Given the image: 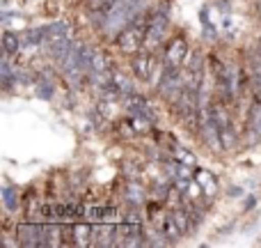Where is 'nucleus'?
I'll list each match as a JSON object with an SVG mask.
<instances>
[{"mask_svg":"<svg viewBox=\"0 0 261 248\" xmlns=\"http://www.w3.org/2000/svg\"><path fill=\"white\" fill-rule=\"evenodd\" d=\"M144 39H147V12L135 16L128 26H124L117 35L113 37V44L119 53L133 55L140 49H144Z\"/></svg>","mask_w":261,"mask_h":248,"instance_id":"f257e3e1","label":"nucleus"},{"mask_svg":"<svg viewBox=\"0 0 261 248\" xmlns=\"http://www.w3.org/2000/svg\"><path fill=\"white\" fill-rule=\"evenodd\" d=\"M167 30H170V14L167 9L156 7L149 12L147 16V39H144V49L156 51L158 46H163L167 37Z\"/></svg>","mask_w":261,"mask_h":248,"instance_id":"f03ea898","label":"nucleus"},{"mask_svg":"<svg viewBox=\"0 0 261 248\" xmlns=\"http://www.w3.org/2000/svg\"><path fill=\"white\" fill-rule=\"evenodd\" d=\"M188 58V41L184 35H174L172 39H167L163 51V67H186Z\"/></svg>","mask_w":261,"mask_h":248,"instance_id":"7ed1b4c3","label":"nucleus"},{"mask_svg":"<svg viewBox=\"0 0 261 248\" xmlns=\"http://www.w3.org/2000/svg\"><path fill=\"white\" fill-rule=\"evenodd\" d=\"M153 69H156V51L140 49L138 53L130 55V74H133L140 83L151 81Z\"/></svg>","mask_w":261,"mask_h":248,"instance_id":"20e7f679","label":"nucleus"},{"mask_svg":"<svg viewBox=\"0 0 261 248\" xmlns=\"http://www.w3.org/2000/svg\"><path fill=\"white\" fill-rule=\"evenodd\" d=\"M16 239L23 248H44V226L35 218H28L16 226Z\"/></svg>","mask_w":261,"mask_h":248,"instance_id":"39448f33","label":"nucleus"},{"mask_svg":"<svg viewBox=\"0 0 261 248\" xmlns=\"http://www.w3.org/2000/svg\"><path fill=\"white\" fill-rule=\"evenodd\" d=\"M126 108H128V113L133 115V118L142 120V122H147V124H153V122H156V115H153V110H151V106H149V101L144 99V97L135 95V92L126 97Z\"/></svg>","mask_w":261,"mask_h":248,"instance_id":"423d86ee","label":"nucleus"},{"mask_svg":"<svg viewBox=\"0 0 261 248\" xmlns=\"http://www.w3.org/2000/svg\"><path fill=\"white\" fill-rule=\"evenodd\" d=\"M193 179H195V184L199 186V193H202V198L206 200V202H211V200L218 195V179L208 170L197 168L195 175H193Z\"/></svg>","mask_w":261,"mask_h":248,"instance_id":"0eeeda50","label":"nucleus"},{"mask_svg":"<svg viewBox=\"0 0 261 248\" xmlns=\"http://www.w3.org/2000/svg\"><path fill=\"white\" fill-rule=\"evenodd\" d=\"M248 136L254 143H261V99H254L248 110Z\"/></svg>","mask_w":261,"mask_h":248,"instance_id":"6e6552de","label":"nucleus"},{"mask_svg":"<svg viewBox=\"0 0 261 248\" xmlns=\"http://www.w3.org/2000/svg\"><path fill=\"white\" fill-rule=\"evenodd\" d=\"M73 239H76V246L81 248L94 246V226L92 223H73Z\"/></svg>","mask_w":261,"mask_h":248,"instance_id":"1a4fd4ad","label":"nucleus"},{"mask_svg":"<svg viewBox=\"0 0 261 248\" xmlns=\"http://www.w3.org/2000/svg\"><path fill=\"white\" fill-rule=\"evenodd\" d=\"M23 49V39L18 32L14 30H5L3 32V53L7 55V58H14V55H18Z\"/></svg>","mask_w":261,"mask_h":248,"instance_id":"9d476101","label":"nucleus"},{"mask_svg":"<svg viewBox=\"0 0 261 248\" xmlns=\"http://www.w3.org/2000/svg\"><path fill=\"white\" fill-rule=\"evenodd\" d=\"M110 83L117 87V92H119L122 97L133 95V83H130L128 74H124L122 69H113V72H110Z\"/></svg>","mask_w":261,"mask_h":248,"instance_id":"9b49d317","label":"nucleus"},{"mask_svg":"<svg viewBox=\"0 0 261 248\" xmlns=\"http://www.w3.org/2000/svg\"><path fill=\"white\" fill-rule=\"evenodd\" d=\"M67 37H71V28H69V23L55 21V23H50V26H46V44L67 39Z\"/></svg>","mask_w":261,"mask_h":248,"instance_id":"f8f14e48","label":"nucleus"},{"mask_svg":"<svg viewBox=\"0 0 261 248\" xmlns=\"http://www.w3.org/2000/svg\"><path fill=\"white\" fill-rule=\"evenodd\" d=\"M3 205L9 214H14L18 209V189L12 184H5L3 186Z\"/></svg>","mask_w":261,"mask_h":248,"instance_id":"ddd939ff","label":"nucleus"},{"mask_svg":"<svg viewBox=\"0 0 261 248\" xmlns=\"http://www.w3.org/2000/svg\"><path fill=\"white\" fill-rule=\"evenodd\" d=\"M254 202H257V198H254V195H250V200H248V205H245V209H252Z\"/></svg>","mask_w":261,"mask_h":248,"instance_id":"4468645a","label":"nucleus"},{"mask_svg":"<svg viewBox=\"0 0 261 248\" xmlns=\"http://www.w3.org/2000/svg\"><path fill=\"white\" fill-rule=\"evenodd\" d=\"M257 53L261 55V37H259V39H257Z\"/></svg>","mask_w":261,"mask_h":248,"instance_id":"2eb2a0df","label":"nucleus"}]
</instances>
